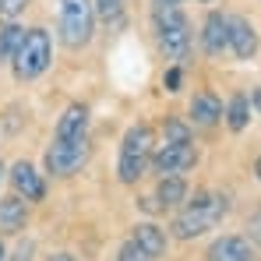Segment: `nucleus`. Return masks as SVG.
I'll return each instance as SVG.
<instances>
[{
    "label": "nucleus",
    "mask_w": 261,
    "mask_h": 261,
    "mask_svg": "<svg viewBox=\"0 0 261 261\" xmlns=\"http://www.w3.org/2000/svg\"><path fill=\"white\" fill-rule=\"evenodd\" d=\"M229 212V201H226V194H208V191H198L191 201H184V208L176 212L173 219V237L176 240H194V237H201V233H208V229H216L219 222L226 219Z\"/></svg>",
    "instance_id": "1"
},
{
    "label": "nucleus",
    "mask_w": 261,
    "mask_h": 261,
    "mask_svg": "<svg viewBox=\"0 0 261 261\" xmlns=\"http://www.w3.org/2000/svg\"><path fill=\"white\" fill-rule=\"evenodd\" d=\"M152 148H155V130L148 124H134L127 127L124 141H120V155H117V176L120 184H138L145 170H148V159H152Z\"/></svg>",
    "instance_id": "2"
},
{
    "label": "nucleus",
    "mask_w": 261,
    "mask_h": 261,
    "mask_svg": "<svg viewBox=\"0 0 261 261\" xmlns=\"http://www.w3.org/2000/svg\"><path fill=\"white\" fill-rule=\"evenodd\" d=\"M57 36L67 49H85L95 36L92 0H57Z\"/></svg>",
    "instance_id": "3"
},
{
    "label": "nucleus",
    "mask_w": 261,
    "mask_h": 261,
    "mask_svg": "<svg viewBox=\"0 0 261 261\" xmlns=\"http://www.w3.org/2000/svg\"><path fill=\"white\" fill-rule=\"evenodd\" d=\"M49 60H53V39H49V32L46 29H25V39H21L14 60H11V71H14L18 82H32V78L46 74Z\"/></svg>",
    "instance_id": "4"
},
{
    "label": "nucleus",
    "mask_w": 261,
    "mask_h": 261,
    "mask_svg": "<svg viewBox=\"0 0 261 261\" xmlns=\"http://www.w3.org/2000/svg\"><path fill=\"white\" fill-rule=\"evenodd\" d=\"M155 36H159V49H163L166 60L180 64L187 57V49H191V25H187L180 7L155 11Z\"/></svg>",
    "instance_id": "5"
},
{
    "label": "nucleus",
    "mask_w": 261,
    "mask_h": 261,
    "mask_svg": "<svg viewBox=\"0 0 261 261\" xmlns=\"http://www.w3.org/2000/svg\"><path fill=\"white\" fill-rule=\"evenodd\" d=\"M88 159V138H78V141H53L46 148L43 163L49 176H71L85 166Z\"/></svg>",
    "instance_id": "6"
},
{
    "label": "nucleus",
    "mask_w": 261,
    "mask_h": 261,
    "mask_svg": "<svg viewBox=\"0 0 261 261\" xmlns=\"http://www.w3.org/2000/svg\"><path fill=\"white\" fill-rule=\"evenodd\" d=\"M194 163H198L194 145H155V148H152V159H148V166H152L159 176L187 173Z\"/></svg>",
    "instance_id": "7"
},
{
    "label": "nucleus",
    "mask_w": 261,
    "mask_h": 261,
    "mask_svg": "<svg viewBox=\"0 0 261 261\" xmlns=\"http://www.w3.org/2000/svg\"><path fill=\"white\" fill-rule=\"evenodd\" d=\"M11 187H14V194H18V198H25L29 205L46 198V176L39 173L32 163H25V159L11 166Z\"/></svg>",
    "instance_id": "8"
},
{
    "label": "nucleus",
    "mask_w": 261,
    "mask_h": 261,
    "mask_svg": "<svg viewBox=\"0 0 261 261\" xmlns=\"http://www.w3.org/2000/svg\"><path fill=\"white\" fill-rule=\"evenodd\" d=\"M78 138H88V106L85 102H71L60 113L57 130H53V141H78Z\"/></svg>",
    "instance_id": "9"
},
{
    "label": "nucleus",
    "mask_w": 261,
    "mask_h": 261,
    "mask_svg": "<svg viewBox=\"0 0 261 261\" xmlns=\"http://www.w3.org/2000/svg\"><path fill=\"white\" fill-rule=\"evenodd\" d=\"M201 46L208 57H219L222 49H229V18L222 11H212L201 25Z\"/></svg>",
    "instance_id": "10"
},
{
    "label": "nucleus",
    "mask_w": 261,
    "mask_h": 261,
    "mask_svg": "<svg viewBox=\"0 0 261 261\" xmlns=\"http://www.w3.org/2000/svg\"><path fill=\"white\" fill-rule=\"evenodd\" d=\"M229 49L240 60H251L258 53V32L247 18H229Z\"/></svg>",
    "instance_id": "11"
},
{
    "label": "nucleus",
    "mask_w": 261,
    "mask_h": 261,
    "mask_svg": "<svg viewBox=\"0 0 261 261\" xmlns=\"http://www.w3.org/2000/svg\"><path fill=\"white\" fill-rule=\"evenodd\" d=\"M29 226V201L18 194L0 198V233H21Z\"/></svg>",
    "instance_id": "12"
},
{
    "label": "nucleus",
    "mask_w": 261,
    "mask_h": 261,
    "mask_svg": "<svg viewBox=\"0 0 261 261\" xmlns=\"http://www.w3.org/2000/svg\"><path fill=\"white\" fill-rule=\"evenodd\" d=\"M130 240H134V244H138V247H141L152 261L166 254V229H163V226H155V222H138Z\"/></svg>",
    "instance_id": "13"
},
{
    "label": "nucleus",
    "mask_w": 261,
    "mask_h": 261,
    "mask_svg": "<svg viewBox=\"0 0 261 261\" xmlns=\"http://www.w3.org/2000/svg\"><path fill=\"white\" fill-rule=\"evenodd\" d=\"M191 117H194L198 127H216L222 120V102H219L216 92H198L191 99Z\"/></svg>",
    "instance_id": "14"
},
{
    "label": "nucleus",
    "mask_w": 261,
    "mask_h": 261,
    "mask_svg": "<svg viewBox=\"0 0 261 261\" xmlns=\"http://www.w3.org/2000/svg\"><path fill=\"white\" fill-rule=\"evenodd\" d=\"M155 201H159V208H176V205H184V201H187V180L180 173L159 176V184H155Z\"/></svg>",
    "instance_id": "15"
},
{
    "label": "nucleus",
    "mask_w": 261,
    "mask_h": 261,
    "mask_svg": "<svg viewBox=\"0 0 261 261\" xmlns=\"http://www.w3.org/2000/svg\"><path fill=\"white\" fill-rule=\"evenodd\" d=\"M208 261H251L247 237H219L208 247Z\"/></svg>",
    "instance_id": "16"
},
{
    "label": "nucleus",
    "mask_w": 261,
    "mask_h": 261,
    "mask_svg": "<svg viewBox=\"0 0 261 261\" xmlns=\"http://www.w3.org/2000/svg\"><path fill=\"white\" fill-rule=\"evenodd\" d=\"M21 39H25V29H21L18 21H4V25H0V64H11V60H14Z\"/></svg>",
    "instance_id": "17"
},
{
    "label": "nucleus",
    "mask_w": 261,
    "mask_h": 261,
    "mask_svg": "<svg viewBox=\"0 0 261 261\" xmlns=\"http://www.w3.org/2000/svg\"><path fill=\"white\" fill-rule=\"evenodd\" d=\"M226 124H229V130H237V134L251 124V102H247V95H233V99H229Z\"/></svg>",
    "instance_id": "18"
},
{
    "label": "nucleus",
    "mask_w": 261,
    "mask_h": 261,
    "mask_svg": "<svg viewBox=\"0 0 261 261\" xmlns=\"http://www.w3.org/2000/svg\"><path fill=\"white\" fill-rule=\"evenodd\" d=\"M163 145H191V124L180 117L163 120Z\"/></svg>",
    "instance_id": "19"
},
{
    "label": "nucleus",
    "mask_w": 261,
    "mask_h": 261,
    "mask_svg": "<svg viewBox=\"0 0 261 261\" xmlns=\"http://www.w3.org/2000/svg\"><path fill=\"white\" fill-rule=\"evenodd\" d=\"M92 11L106 25H120L124 21V0H92Z\"/></svg>",
    "instance_id": "20"
},
{
    "label": "nucleus",
    "mask_w": 261,
    "mask_h": 261,
    "mask_svg": "<svg viewBox=\"0 0 261 261\" xmlns=\"http://www.w3.org/2000/svg\"><path fill=\"white\" fill-rule=\"evenodd\" d=\"M29 0H0V21H18L25 14Z\"/></svg>",
    "instance_id": "21"
},
{
    "label": "nucleus",
    "mask_w": 261,
    "mask_h": 261,
    "mask_svg": "<svg viewBox=\"0 0 261 261\" xmlns=\"http://www.w3.org/2000/svg\"><path fill=\"white\" fill-rule=\"evenodd\" d=\"M117 261H152L134 240H127V244H120V251H117Z\"/></svg>",
    "instance_id": "22"
},
{
    "label": "nucleus",
    "mask_w": 261,
    "mask_h": 261,
    "mask_svg": "<svg viewBox=\"0 0 261 261\" xmlns=\"http://www.w3.org/2000/svg\"><path fill=\"white\" fill-rule=\"evenodd\" d=\"M163 85H166V92H180L184 88V67L180 64H170V71L163 74Z\"/></svg>",
    "instance_id": "23"
},
{
    "label": "nucleus",
    "mask_w": 261,
    "mask_h": 261,
    "mask_svg": "<svg viewBox=\"0 0 261 261\" xmlns=\"http://www.w3.org/2000/svg\"><path fill=\"white\" fill-rule=\"evenodd\" d=\"M247 102H251V113H261V88L251 92V99H247Z\"/></svg>",
    "instance_id": "24"
},
{
    "label": "nucleus",
    "mask_w": 261,
    "mask_h": 261,
    "mask_svg": "<svg viewBox=\"0 0 261 261\" xmlns=\"http://www.w3.org/2000/svg\"><path fill=\"white\" fill-rule=\"evenodd\" d=\"M152 4H155V11H163V7H180L184 0H152Z\"/></svg>",
    "instance_id": "25"
},
{
    "label": "nucleus",
    "mask_w": 261,
    "mask_h": 261,
    "mask_svg": "<svg viewBox=\"0 0 261 261\" xmlns=\"http://www.w3.org/2000/svg\"><path fill=\"white\" fill-rule=\"evenodd\" d=\"M46 261H78L74 254H67V251H57V254H49Z\"/></svg>",
    "instance_id": "26"
},
{
    "label": "nucleus",
    "mask_w": 261,
    "mask_h": 261,
    "mask_svg": "<svg viewBox=\"0 0 261 261\" xmlns=\"http://www.w3.org/2000/svg\"><path fill=\"white\" fill-rule=\"evenodd\" d=\"M254 173H258V180H261V155H258V163H254Z\"/></svg>",
    "instance_id": "27"
},
{
    "label": "nucleus",
    "mask_w": 261,
    "mask_h": 261,
    "mask_svg": "<svg viewBox=\"0 0 261 261\" xmlns=\"http://www.w3.org/2000/svg\"><path fill=\"white\" fill-rule=\"evenodd\" d=\"M4 173H7V170H4V163H0V184H4Z\"/></svg>",
    "instance_id": "28"
},
{
    "label": "nucleus",
    "mask_w": 261,
    "mask_h": 261,
    "mask_svg": "<svg viewBox=\"0 0 261 261\" xmlns=\"http://www.w3.org/2000/svg\"><path fill=\"white\" fill-rule=\"evenodd\" d=\"M0 261H4V244H0Z\"/></svg>",
    "instance_id": "29"
},
{
    "label": "nucleus",
    "mask_w": 261,
    "mask_h": 261,
    "mask_svg": "<svg viewBox=\"0 0 261 261\" xmlns=\"http://www.w3.org/2000/svg\"><path fill=\"white\" fill-rule=\"evenodd\" d=\"M201 4H212V0H201Z\"/></svg>",
    "instance_id": "30"
}]
</instances>
